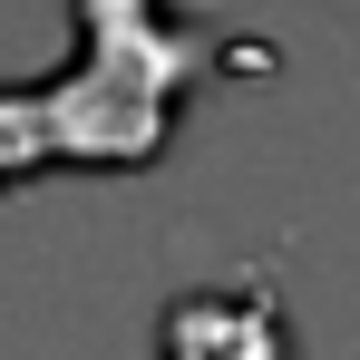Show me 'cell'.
Listing matches in <instances>:
<instances>
[{"instance_id":"1","label":"cell","mask_w":360,"mask_h":360,"mask_svg":"<svg viewBox=\"0 0 360 360\" xmlns=\"http://www.w3.org/2000/svg\"><path fill=\"white\" fill-rule=\"evenodd\" d=\"M156 360H292V311L273 302V283H205V292L166 302V341Z\"/></svg>"}]
</instances>
